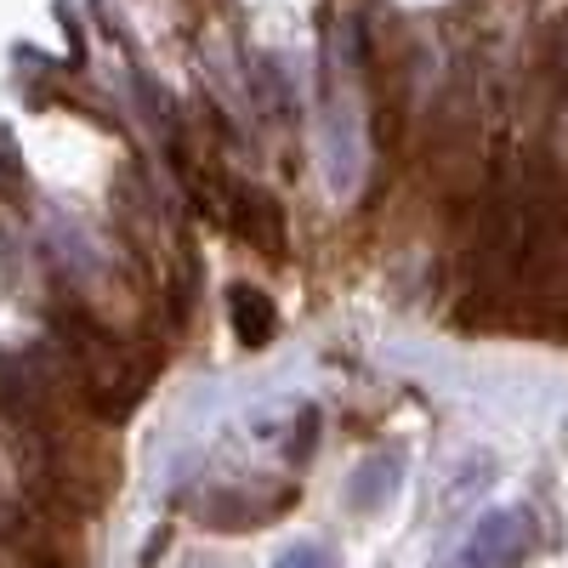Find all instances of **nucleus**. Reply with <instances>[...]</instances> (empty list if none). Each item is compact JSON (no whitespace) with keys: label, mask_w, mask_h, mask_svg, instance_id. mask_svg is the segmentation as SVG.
Here are the masks:
<instances>
[{"label":"nucleus","mask_w":568,"mask_h":568,"mask_svg":"<svg viewBox=\"0 0 568 568\" xmlns=\"http://www.w3.org/2000/svg\"><path fill=\"white\" fill-rule=\"evenodd\" d=\"M529 557V517L524 511H489L466 546L449 557V568H517Z\"/></svg>","instance_id":"1"},{"label":"nucleus","mask_w":568,"mask_h":568,"mask_svg":"<svg viewBox=\"0 0 568 568\" xmlns=\"http://www.w3.org/2000/svg\"><path fill=\"white\" fill-rule=\"evenodd\" d=\"M398 489V460L393 455H369L358 471H353V484H347V506L353 511H382V500Z\"/></svg>","instance_id":"2"},{"label":"nucleus","mask_w":568,"mask_h":568,"mask_svg":"<svg viewBox=\"0 0 568 568\" xmlns=\"http://www.w3.org/2000/svg\"><path fill=\"white\" fill-rule=\"evenodd\" d=\"M273 568H342V557L329 551L324 540H302V546H291V551H284Z\"/></svg>","instance_id":"3"},{"label":"nucleus","mask_w":568,"mask_h":568,"mask_svg":"<svg viewBox=\"0 0 568 568\" xmlns=\"http://www.w3.org/2000/svg\"><path fill=\"white\" fill-rule=\"evenodd\" d=\"M233 318H240V336L262 342L267 336V307H256V291H233Z\"/></svg>","instance_id":"4"},{"label":"nucleus","mask_w":568,"mask_h":568,"mask_svg":"<svg viewBox=\"0 0 568 568\" xmlns=\"http://www.w3.org/2000/svg\"><path fill=\"white\" fill-rule=\"evenodd\" d=\"M187 568H216V562H187Z\"/></svg>","instance_id":"5"}]
</instances>
